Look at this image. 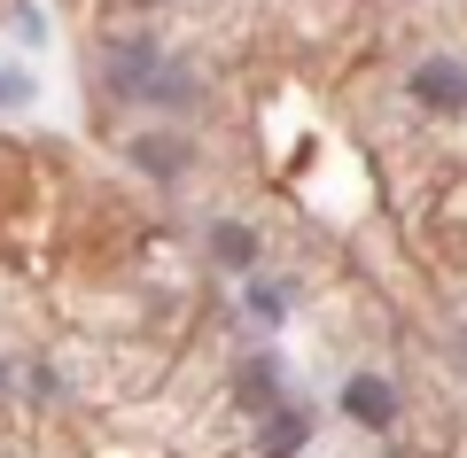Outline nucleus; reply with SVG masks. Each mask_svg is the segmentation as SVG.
<instances>
[{
	"label": "nucleus",
	"instance_id": "nucleus-1",
	"mask_svg": "<svg viewBox=\"0 0 467 458\" xmlns=\"http://www.w3.org/2000/svg\"><path fill=\"white\" fill-rule=\"evenodd\" d=\"M109 86H117V94H133V101H180V94H187L149 39H125V47L109 55Z\"/></svg>",
	"mask_w": 467,
	"mask_h": 458
},
{
	"label": "nucleus",
	"instance_id": "nucleus-2",
	"mask_svg": "<svg viewBox=\"0 0 467 458\" xmlns=\"http://www.w3.org/2000/svg\"><path fill=\"white\" fill-rule=\"evenodd\" d=\"M413 94L429 101V109H451V117H460V109H467V70H460V63H420Z\"/></svg>",
	"mask_w": 467,
	"mask_h": 458
},
{
	"label": "nucleus",
	"instance_id": "nucleus-3",
	"mask_svg": "<svg viewBox=\"0 0 467 458\" xmlns=\"http://www.w3.org/2000/svg\"><path fill=\"white\" fill-rule=\"evenodd\" d=\"M343 412H350V420H358V427H389V412H398V396H389V381L358 373V381H350V389H343Z\"/></svg>",
	"mask_w": 467,
	"mask_h": 458
},
{
	"label": "nucleus",
	"instance_id": "nucleus-4",
	"mask_svg": "<svg viewBox=\"0 0 467 458\" xmlns=\"http://www.w3.org/2000/svg\"><path fill=\"white\" fill-rule=\"evenodd\" d=\"M304 443H312V412H265V458H296Z\"/></svg>",
	"mask_w": 467,
	"mask_h": 458
},
{
	"label": "nucleus",
	"instance_id": "nucleus-5",
	"mask_svg": "<svg viewBox=\"0 0 467 458\" xmlns=\"http://www.w3.org/2000/svg\"><path fill=\"white\" fill-rule=\"evenodd\" d=\"M211 249H218V264H234V272H250V264H257V233L234 226V218H226V226H211Z\"/></svg>",
	"mask_w": 467,
	"mask_h": 458
},
{
	"label": "nucleus",
	"instance_id": "nucleus-6",
	"mask_svg": "<svg viewBox=\"0 0 467 458\" xmlns=\"http://www.w3.org/2000/svg\"><path fill=\"white\" fill-rule=\"evenodd\" d=\"M242 396H250L257 412H273V365H250V373H242Z\"/></svg>",
	"mask_w": 467,
	"mask_h": 458
},
{
	"label": "nucleus",
	"instance_id": "nucleus-7",
	"mask_svg": "<svg viewBox=\"0 0 467 458\" xmlns=\"http://www.w3.org/2000/svg\"><path fill=\"white\" fill-rule=\"evenodd\" d=\"M24 94H32V86H24V78H8V70H0V101H24Z\"/></svg>",
	"mask_w": 467,
	"mask_h": 458
},
{
	"label": "nucleus",
	"instance_id": "nucleus-8",
	"mask_svg": "<svg viewBox=\"0 0 467 458\" xmlns=\"http://www.w3.org/2000/svg\"><path fill=\"white\" fill-rule=\"evenodd\" d=\"M0 389H8V373H0Z\"/></svg>",
	"mask_w": 467,
	"mask_h": 458
}]
</instances>
